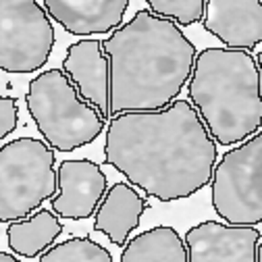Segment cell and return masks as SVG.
I'll use <instances>...</instances> for the list:
<instances>
[{"label": "cell", "mask_w": 262, "mask_h": 262, "mask_svg": "<svg viewBox=\"0 0 262 262\" xmlns=\"http://www.w3.org/2000/svg\"><path fill=\"white\" fill-rule=\"evenodd\" d=\"M260 237L256 227L204 221L187 229L183 242L189 262H256Z\"/></svg>", "instance_id": "obj_8"}, {"label": "cell", "mask_w": 262, "mask_h": 262, "mask_svg": "<svg viewBox=\"0 0 262 262\" xmlns=\"http://www.w3.org/2000/svg\"><path fill=\"white\" fill-rule=\"evenodd\" d=\"M216 142L189 100L108 121L104 162L160 202L189 198L212 181Z\"/></svg>", "instance_id": "obj_1"}, {"label": "cell", "mask_w": 262, "mask_h": 262, "mask_svg": "<svg viewBox=\"0 0 262 262\" xmlns=\"http://www.w3.org/2000/svg\"><path fill=\"white\" fill-rule=\"evenodd\" d=\"M187 96L219 146H239L256 136L262 125V83L252 52L200 50Z\"/></svg>", "instance_id": "obj_3"}, {"label": "cell", "mask_w": 262, "mask_h": 262, "mask_svg": "<svg viewBox=\"0 0 262 262\" xmlns=\"http://www.w3.org/2000/svg\"><path fill=\"white\" fill-rule=\"evenodd\" d=\"M38 262H115L113 254L92 237H69L54 244Z\"/></svg>", "instance_id": "obj_16"}, {"label": "cell", "mask_w": 262, "mask_h": 262, "mask_svg": "<svg viewBox=\"0 0 262 262\" xmlns=\"http://www.w3.org/2000/svg\"><path fill=\"white\" fill-rule=\"evenodd\" d=\"M0 262H21L15 254H9V252H0Z\"/></svg>", "instance_id": "obj_19"}, {"label": "cell", "mask_w": 262, "mask_h": 262, "mask_svg": "<svg viewBox=\"0 0 262 262\" xmlns=\"http://www.w3.org/2000/svg\"><path fill=\"white\" fill-rule=\"evenodd\" d=\"M256 62H258V69H260V83H262V50L258 52V56H256Z\"/></svg>", "instance_id": "obj_20"}, {"label": "cell", "mask_w": 262, "mask_h": 262, "mask_svg": "<svg viewBox=\"0 0 262 262\" xmlns=\"http://www.w3.org/2000/svg\"><path fill=\"white\" fill-rule=\"evenodd\" d=\"M256 262H262V244H258V252H256Z\"/></svg>", "instance_id": "obj_21"}, {"label": "cell", "mask_w": 262, "mask_h": 262, "mask_svg": "<svg viewBox=\"0 0 262 262\" xmlns=\"http://www.w3.org/2000/svg\"><path fill=\"white\" fill-rule=\"evenodd\" d=\"M44 9L67 34L88 38L113 34L123 25L127 0H44Z\"/></svg>", "instance_id": "obj_12"}, {"label": "cell", "mask_w": 262, "mask_h": 262, "mask_svg": "<svg viewBox=\"0 0 262 262\" xmlns=\"http://www.w3.org/2000/svg\"><path fill=\"white\" fill-rule=\"evenodd\" d=\"M204 29L231 50H254L262 44L260 0H208Z\"/></svg>", "instance_id": "obj_11"}, {"label": "cell", "mask_w": 262, "mask_h": 262, "mask_svg": "<svg viewBox=\"0 0 262 262\" xmlns=\"http://www.w3.org/2000/svg\"><path fill=\"white\" fill-rule=\"evenodd\" d=\"M62 71L83 100L100 113L104 121H111V60L102 40L85 38L71 44L62 60Z\"/></svg>", "instance_id": "obj_10"}, {"label": "cell", "mask_w": 262, "mask_h": 262, "mask_svg": "<svg viewBox=\"0 0 262 262\" xmlns=\"http://www.w3.org/2000/svg\"><path fill=\"white\" fill-rule=\"evenodd\" d=\"M54 48V27L36 0H0V69L40 71Z\"/></svg>", "instance_id": "obj_7"}, {"label": "cell", "mask_w": 262, "mask_h": 262, "mask_svg": "<svg viewBox=\"0 0 262 262\" xmlns=\"http://www.w3.org/2000/svg\"><path fill=\"white\" fill-rule=\"evenodd\" d=\"M58 219L60 216L56 212L40 208L27 219L11 223L7 227L11 252L23 258H38L46 254L62 233V223Z\"/></svg>", "instance_id": "obj_14"}, {"label": "cell", "mask_w": 262, "mask_h": 262, "mask_svg": "<svg viewBox=\"0 0 262 262\" xmlns=\"http://www.w3.org/2000/svg\"><path fill=\"white\" fill-rule=\"evenodd\" d=\"M108 191V179L100 165L88 158L62 160L58 165V193L50 200L60 219L83 221L96 214Z\"/></svg>", "instance_id": "obj_9"}, {"label": "cell", "mask_w": 262, "mask_h": 262, "mask_svg": "<svg viewBox=\"0 0 262 262\" xmlns=\"http://www.w3.org/2000/svg\"><path fill=\"white\" fill-rule=\"evenodd\" d=\"M210 193L212 208L225 223L242 227L262 223V131L221 156Z\"/></svg>", "instance_id": "obj_6"}, {"label": "cell", "mask_w": 262, "mask_h": 262, "mask_svg": "<svg viewBox=\"0 0 262 262\" xmlns=\"http://www.w3.org/2000/svg\"><path fill=\"white\" fill-rule=\"evenodd\" d=\"M111 60V119L171 106L189 83L195 46L173 23L148 9L102 40Z\"/></svg>", "instance_id": "obj_2"}, {"label": "cell", "mask_w": 262, "mask_h": 262, "mask_svg": "<svg viewBox=\"0 0 262 262\" xmlns=\"http://www.w3.org/2000/svg\"><path fill=\"white\" fill-rule=\"evenodd\" d=\"M19 123V106L13 96L0 98V140H7Z\"/></svg>", "instance_id": "obj_18"}, {"label": "cell", "mask_w": 262, "mask_h": 262, "mask_svg": "<svg viewBox=\"0 0 262 262\" xmlns=\"http://www.w3.org/2000/svg\"><path fill=\"white\" fill-rule=\"evenodd\" d=\"M54 150L36 138H17L0 148V221L27 219L58 193Z\"/></svg>", "instance_id": "obj_5"}, {"label": "cell", "mask_w": 262, "mask_h": 262, "mask_svg": "<svg viewBox=\"0 0 262 262\" xmlns=\"http://www.w3.org/2000/svg\"><path fill=\"white\" fill-rule=\"evenodd\" d=\"M121 262H189L181 235L169 225H158L129 239Z\"/></svg>", "instance_id": "obj_15"}, {"label": "cell", "mask_w": 262, "mask_h": 262, "mask_svg": "<svg viewBox=\"0 0 262 262\" xmlns=\"http://www.w3.org/2000/svg\"><path fill=\"white\" fill-rule=\"evenodd\" d=\"M146 9L156 17L173 21L177 27H187L204 21L206 0H148Z\"/></svg>", "instance_id": "obj_17"}, {"label": "cell", "mask_w": 262, "mask_h": 262, "mask_svg": "<svg viewBox=\"0 0 262 262\" xmlns=\"http://www.w3.org/2000/svg\"><path fill=\"white\" fill-rule=\"evenodd\" d=\"M25 104L44 142L56 152H73L92 144L106 125L62 69H48L31 79Z\"/></svg>", "instance_id": "obj_4"}, {"label": "cell", "mask_w": 262, "mask_h": 262, "mask_svg": "<svg viewBox=\"0 0 262 262\" xmlns=\"http://www.w3.org/2000/svg\"><path fill=\"white\" fill-rule=\"evenodd\" d=\"M148 208V200L125 181L108 187L102 204L94 214V231L104 233L111 244L125 248L129 235L140 227L142 214Z\"/></svg>", "instance_id": "obj_13"}]
</instances>
